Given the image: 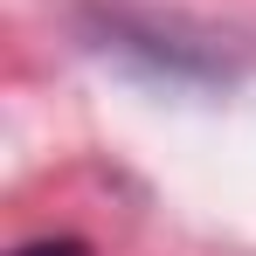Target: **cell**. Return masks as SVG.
I'll return each instance as SVG.
<instances>
[{
  "mask_svg": "<svg viewBox=\"0 0 256 256\" xmlns=\"http://www.w3.org/2000/svg\"><path fill=\"white\" fill-rule=\"evenodd\" d=\"M14 256H90V242H76V236H42V242H21Z\"/></svg>",
  "mask_w": 256,
  "mask_h": 256,
  "instance_id": "cell-1",
  "label": "cell"
}]
</instances>
